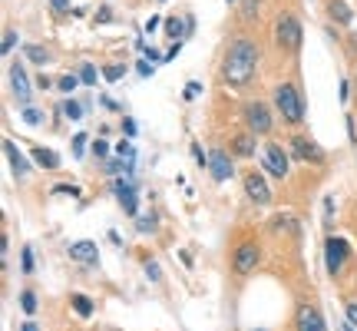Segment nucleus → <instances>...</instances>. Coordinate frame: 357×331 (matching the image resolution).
<instances>
[{"mask_svg":"<svg viewBox=\"0 0 357 331\" xmlns=\"http://www.w3.org/2000/svg\"><path fill=\"white\" fill-rule=\"evenodd\" d=\"M136 179L133 176H119V179H113V196L119 199V206H122V212L126 215H136L139 212V196H136Z\"/></svg>","mask_w":357,"mask_h":331,"instance_id":"6e6552de","label":"nucleus"},{"mask_svg":"<svg viewBox=\"0 0 357 331\" xmlns=\"http://www.w3.org/2000/svg\"><path fill=\"white\" fill-rule=\"evenodd\" d=\"M241 186H245V196L252 199V206H271V189H268V179L262 172H255V169L245 172Z\"/></svg>","mask_w":357,"mask_h":331,"instance_id":"1a4fd4ad","label":"nucleus"},{"mask_svg":"<svg viewBox=\"0 0 357 331\" xmlns=\"http://www.w3.org/2000/svg\"><path fill=\"white\" fill-rule=\"evenodd\" d=\"M189 30H192V17H169L165 20V37L169 40H182Z\"/></svg>","mask_w":357,"mask_h":331,"instance_id":"a211bd4d","label":"nucleus"},{"mask_svg":"<svg viewBox=\"0 0 357 331\" xmlns=\"http://www.w3.org/2000/svg\"><path fill=\"white\" fill-rule=\"evenodd\" d=\"M258 73V44L248 40V37H238L228 44L225 50V60H222V83L225 87H248Z\"/></svg>","mask_w":357,"mask_h":331,"instance_id":"f257e3e1","label":"nucleus"},{"mask_svg":"<svg viewBox=\"0 0 357 331\" xmlns=\"http://www.w3.org/2000/svg\"><path fill=\"white\" fill-rule=\"evenodd\" d=\"M53 193H60V196H80V189H76V186H57V189H53Z\"/></svg>","mask_w":357,"mask_h":331,"instance_id":"37998d69","label":"nucleus"},{"mask_svg":"<svg viewBox=\"0 0 357 331\" xmlns=\"http://www.w3.org/2000/svg\"><path fill=\"white\" fill-rule=\"evenodd\" d=\"M100 100H103V106H106V109H119V103H116V100H113V96H100Z\"/></svg>","mask_w":357,"mask_h":331,"instance_id":"de8ad7c7","label":"nucleus"},{"mask_svg":"<svg viewBox=\"0 0 357 331\" xmlns=\"http://www.w3.org/2000/svg\"><path fill=\"white\" fill-rule=\"evenodd\" d=\"M20 116H24V123H30V126H40V123L46 120L44 109H37V106H24V113H20Z\"/></svg>","mask_w":357,"mask_h":331,"instance_id":"5701e85b","label":"nucleus"},{"mask_svg":"<svg viewBox=\"0 0 357 331\" xmlns=\"http://www.w3.org/2000/svg\"><path fill=\"white\" fill-rule=\"evenodd\" d=\"M288 150H291V156H295V159H301V163H314V166H321V163L327 159L324 150H321V146L314 143L311 136H301V133L291 136V146H288Z\"/></svg>","mask_w":357,"mask_h":331,"instance_id":"423d86ee","label":"nucleus"},{"mask_svg":"<svg viewBox=\"0 0 357 331\" xmlns=\"http://www.w3.org/2000/svg\"><path fill=\"white\" fill-rule=\"evenodd\" d=\"M255 150H258V136L255 133H238L232 139V156H238V159H252Z\"/></svg>","mask_w":357,"mask_h":331,"instance_id":"4468645a","label":"nucleus"},{"mask_svg":"<svg viewBox=\"0 0 357 331\" xmlns=\"http://www.w3.org/2000/svg\"><path fill=\"white\" fill-rule=\"evenodd\" d=\"M83 150H86V136L76 133V136H73V156H76V159H83V156H86Z\"/></svg>","mask_w":357,"mask_h":331,"instance_id":"2f4dec72","label":"nucleus"},{"mask_svg":"<svg viewBox=\"0 0 357 331\" xmlns=\"http://www.w3.org/2000/svg\"><path fill=\"white\" fill-rule=\"evenodd\" d=\"M136 229H139L143 235H149V232L156 229V215H143V219H136Z\"/></svg>","mask_w":357,"mask_h":331,"instance_id":"7c9ffc66","label":"nucleus"},{"mask_svg":"<svg viewBox=\"0 0 357 331\" xmlns=\"http://www.w3.org/2000/svg\"><path fill=\"white\" fill-rule=\"evenodd\" d=\"M241 14H245V20H252V17L258 14V0H245V7H241Z\"/></svg>","mask_w":357,"mask_h":331,"instance_id":"4c0bfd02","label":"nucleus"},{"mask_svg":"<svg viewBox=\"0 0 357 331\" xmlns=\"http://www.w3.org/2000/svg\"><path fill=\"white\" fill-rule=\"evenodd\" d=\"M109 20H113V10H109V7H100V10H96V24H109Z\"/></svg>","mask_w":357,"mask_h":331,"instance_id":"79ce46f5","label":"nucleus"},{"mask_svg":"<svg viewBox=\"0 0 357 331\" xmlns=\"http://www.w3.org/2000/svg\"><path fill=\"white\" fill-rule=\"evenodd\" d=\"M301 20L295 14H282L275 20V44L282 46L284 53H298L301 50Z\"/></svg>","mask_w":357,"mask_h":331,"instance_id":"7ed1b4c3","label":"nucleus"},{"mask_svg":"<svg viewBox=\"0 0 357 331\" xmlns=\"http://www.w3.org/2000/svg\"><path fill=\"white\" fill-rule=\"evenodd\" d=\"M275 109L282 113V120L288 126H301L304 123V100H301L295 83H278L275 87Z\"/></svg>","mask_w":357,"mask_h":331,"instance_id":"f03ea898","label":"nucleus"},{"mask_svg":"<svg viewBox=\"0 0 357 331\" xmlns=\"http://www.w3.org/2000/svg\"><path fill=\"white\" fill-rule=\"evenodd\" d=\"M63 113H66L70 120H83V106L76 103V100H70V96L63 100Z\"/></svg>","mask_w":357,"mask_h":331,"instance_id":"393cba45","label":"nucleus"},{"mask_svg":"<svg viewBox=\"0 0 357 331\" xmlns=\"http://www.w3.org/2000/svg\"><path fill=\"white\" fill-rule=\"evenodd\" d=\"M295 328L298 331H327V325L314 305H301L298 315H295Z\"/></svg>","mask_w":357,"mask_h":331,"instance_id":"f8f14e48","label":"nucleus"},{"mask_svg":"<svg viewBox=\"0 0 357 331\" xmlns=\"http://www.w3.org/2000/svg\"><path fill=\"white\" fill-rule=\"evenodd\" d=\"M136 70H139V76H152L156 70H152V60H139L136 63Z\"/></svg>","mask_w":357,"mask_h":331,"instance_id":"a19ab883","label":"nucleus"},{"mask_svg":"<svg viewBox=\"0 0 357 331\" xmlns=\"http://www.w3.org/2000/svg\"><path fill=\"white\" fill-rule=\"evenodd\" d=\"M159 3H165V0H159Z\"/></svg>","mask_w":357,"mask_h":331,"instance_id":"603ef678","label":"nucleus"},{"mask_svg":"<svg viewBox=\"0 0 357 331\" xmlns=\"http://www.w3.org/2000/svg\"><path fill=\"white\" fill-rule=\"evenodd\" d=\"M347 256H351V245L344 239H338V235H327L324 239V265L331 275H341Z\"/></svg>","mask_w":357,"mask_h":331,"instance_id":"0eeeda50","label":"nucleus"},{"mask_svg":"<svg viewBox=\"0 0 357 331\" xmlns=\"http://www.w3.org/2000/svg\"><path fill=\"white\" fill-rule=\"evenodd\" d=\"M122 73H126V66L113 63V66H106V70H103V80H106V83H119V80H122Z\"/></svg>","mask_w":357,"mask_h":331,"instance_id":"a878e982","label":"nucleus"},{"mask_svg":"<svg viewBox=\"0 0 357 331\" xmlns=\"http://www.w3.org/2000/svg\"><path fill=\"white\" fill-rule=\"evenodd\" d=\"M20 308H24V315H37V295L33 292H20Z\"/></svg>","mask_w":357,"mask_h":331,"instance_id":"b1692460","label":"nucleus"},{"mask_svg":"<svg viewBox=\"0 0 357 331\" xmlns=\"http://www.w3.org/2000/svg\"><path fill=\"white\" fill-rule=\"evenodd\" d=\"M119 156V159H136V150H133V143H119L116 150H113Z\"/></svg>","mask_w":357,"mask_h":331,"instance_id":"473e14b6","label":"nucleus"},{"mask_svg":"<svg viewBox=\"0 0 357 331\" xmlns=\"http://www.w3.org/2000/svg\"><path fill=\"white\" fill-rule=\"evenodd\" d=\"M3 150H7V159H10V169H14V176H17V179H27L30 166H27V159H24V152L17 150V146L10 143V139L3 143Z\"/></svg>","mask_w":357,"mask_h":331,"instance_id":"f3484780","label":"nucleus"},{"mask_svg":"<svg viewBox=\"0 0 357 331\" xmlns=\"http://www.w3.org/2000/svg\"><path fill=\"white\" fill-rule=\"evenodd\" d=\"M262 159H265V169L275 179H284V176H288V150H282L278 143H268Z\"/></svg>","mask_w":357,"mask_h":331,"instance_id":"9d476101","label":"nucleus"},{"mask_svg":"<svg viewBox=\"0 0 357 331\" xmlns=\"http://www.w3.org/2000/svg\"><path fill=\"white\" fill-rule=\"evenodd\" d=\"M347 139H351V143H357V129H354V116H347Z\"/></svg>","mask_w":357,"mask_h":331,"instance_id":"a18cd8bd","label":"nucleus"},{"mask_svg":"<svg viewBox=\"0 0 357 331\" xmlns=\"http://www.w3.org/2000/svg\"><path fill=\"white\" fill-rule=\"evenodd\" d=\"M24 50H27V60H30V63H37V66H46V63L53 60V57H50V53H46L44 46H37V44L24 46Z\"/></svg>","mask_w":357,"mask_h":331,"instance_id":"aec40b11","label":"nucleus"},{"mask_svg":"<svg viewBox=\"0 0 357 331\" xmlns=\"http://www.w3.org/2000/svg\"><path fill=\"white\" fill-rule=\"evenodd\" d=\"M208 169H212V179L215 182H228L232 179V156L225 150H212V156H208Z\"/></svg>","mask_w":357,"mask_h":331,"instance_id":"ddd939ff","label":"nucleus"},{"mask_svg":"<svg viewBox=\"0 0 357 331\" xmlns=\"http://www.w3.org/2000/svg\"><path fill=\"white\" fill-rule=\"evenodd\" d=\"M20 265H24V271H33L37 269V262H33V249H30V245H24V252H20Z\"/></svg>","mask_w":357,"mask_h":331,"instance_id":"c85d7f7f","label":"nucleus"},{"mask_svg":"<svg viewBox=\"0 0 357 331\" xmlns=\"http://www.w3.org/2000/svg\"><path fill=\"white\" fill-rule=\"evenodd\" d=\"M122 133H126V136H136V133H139V123H136L133 116H126V120H122Z\"/></svg>","mask_w":357,"mask_h":331,"instance_id":"e433bc0d","label":"nucleus"},{"mask_svg":"<svg viewBox=\"0 0 357 331\" xmlns=\"http://www.w3.org/2000/svg\"><path fill=\"white\" fill-rule=\"evenodd\" d=\"M37 87H40V90H50V87H53V83H50V80H46V76L40 73V76H37Z\"/></svg>","mask_w":357,"mask_h":331,"instance_id":"09e8293b","label":"nucleus"},{"mask_svg":"<svg viewBox=\"0 0 357 331\" xmlns=\"http://www.w3.org/2000/svg\"><path fill=\"white\" fill-rule=\"evenodd\" d=\"M96 66H93V63H83V66H80V80H83V83H86V87H93V83H96Z\"/></svg>","mask_w":357,"mask_h":331,"instance_id":"cd10ccee","label":"nucleus"},{"mask_svg":"<svg viewBox=\"0 0 357 331\" xmlns=\"http://www.w3.org/2000/svg\"><path fill=\"white\" fill-rule=\"evenodd\" d=\"M93 152H96V159H106L109 156V143L106 139H93Z\"/></svg>","mask_w":357,"mask_h":331,"instance_id":"72a5a7b5","label":"nucleus"},{"mask_svg":"<svg viewBox=\"0 0 357 331\" xmlns=\"http://www.w3.org/2000/svg\"><path fill=\"white\" fill-rule=\"evenodd\" d=\"M20 331H37V325H33V321H27V325H24Z\"/></svg>","mask_w":357,"mask_h":331,"instance_id":"8fccbe9b","label":"nucleus"},{"mask_svg":"<svg viewBox=\"0 0 357 331\" xmlns=\"http://www.w3.org/2000/svg\"><path fill=\"white\" fill-rule=\"evenodd\" d=\"M241 120H245V126H248V133H255V136L271 133V126H275L271 109H268L262 100H248V103L241 106Z\"/></svg>","mask_w":357,"mask_h":331,"instance_id":"20e7f679","label":"nucleus"},{"mask_svg":"<svg viewBox=\"0 0 357 331\" xmlns=\"http://www.w3.org/2000/svg\"><path fill=\"white\" fill-rule=\"evenodd\" d=\"M70 305H73V312L80 318H89L93 315V301L86 298V295H73V298H70Z\"/></svg>","mask_w":357,"mask_h":331,"instance_id":"412c9836","label":"nucleus"},{"mask_svg":"<svg viewBox=\"0 0 357 331\" xmlns=\"http://www.w3.org/2000/svg\"><path fill=\"white\" fill-rule=\"evenodd\" d=\"M271 229H275V232H298V219H291V215H275V219H271Z\"/></svg>","mask_w":357,"mask_h":331,"instance_id":"4be33fe9","label":"nucleus"},{"mask_svg":"<svg viewBox=\"0 0 357 331\" xmlns=\"http://www.w3.org/2000/svg\"><path fill=\"white\" fill-rule=\"evenodd\" d=\"M76 83H83V80H80V76H73V73H66V76H60V80H57V87H60L63 93H73Z\"/></svg>","mask_w":357,"mask_h":331,"instance_id":"bb28decb","label":"nucleus"},{"mask_svg":"<svg viewBox=\"0 0 357 331\" xmlns=\"http://www.w3.org/2000/svg\"><path fill=\"white\" fill-rule=\"evenodd\" d=\"M33 163L40 166V169H50V172H53V169H60V163H63V159H60L53 150H46V146H37V150H33Z\"/></svg>","mask_w":357,"mask_h":331,"instance_id":"6ab92c4d","label":"nucleus"},{"mask_svg":"<svg viewBox=\"0 0 357 331\" xmlns=\"http://www.w3.org/2000/svg\"><path fill=\"white\" fill-rule=\"evenodd\" d=\"M199 93H202V83H189V87H185V93H182V96H185V100L192 103V100H195V96H199Z\"/></svg>","mask_w":357,"mask_h":331,"instance_id":"58836bf2","label":"nucleus"},{"mask_svg":"<svg viewBox=\"0 0 357 331\" xmlns=\"http://www.w3.org/2000/svg\"><path fill=\"white\" fill-rule=\"evenodd\" d=\"M327 17L341 27H351L354 24V10L347 7V0H327Z\"/></svg>","mask_w":357,"mask_h":331,"instance_id":"dca6fc26","label":"nucleus"},{"mask_svg":"<svg viewBox=\"0 0 357 331\" xmlns=\"http://www.w3.org/2000/svg\"><path fill=\"white\" fill-rule=\"evenodd\" d=\"M146 275L152 278V282H163V269H159L156 262H146Z\"/></svg>","mask_w":357,"mask_h":331,"instance_id":"c9c22d12","label":"nucleus"},{"mask_svg":"<svg viewBox=\"0 0 357 331\" xmlns=\"http://www.w3.org/2000/svg\"><path fill=\"white\" fill-rule=\"evenodd\" d=\"M146 30H149V33L159 30V17H149V20H146Z\"/></svg>","mask_w":357,"mask_h":331,"instance_id":"49530a36","label":"nucleus"},{"mask_svg":"<svg viewBox=\"0 0 357 331\" xmlns=\"http://www.w3.org/2000/svg\"><path fill=\"white\" fill-rule=\"evenodd\" d=\"M70 258L73 262H80V265H93L96 258H100V252H96V242H73L70 245Z\"/></svg>","mask_w":357,"mask_h":331,"instance_id":"2eb2a0df","label":"nucleus"},{"mask_svg":"<svg viewBox=\"0 0 357 331\" xmlns=\"http://www.w3.org/2000/svg\"><path fill=\"white\" fill-rule=\"evenodd\" d=\"M14 46H17V33H14V30H3V44H0V53L7 57V53H10Z\"/></svg>","mask_w":357,"mask_h":331,"instance_id":"c756f323","label":"nucleus"},{"mask_svg":"<svg viewBox=\"0 0 357 331\" xmlns=\"http://www.w3.org/2000/svg\"><path fill=\"white\" fill-rule=\"evenodd\" d=\"M192 159H195V166H208V156H205V150H202L199 143H192Z\"/></svg>","mask_w":357,"mask_h":331,"instance_id":"f704fd0d","label":"nucleus"},{"mask_svg":"<svg viewBox=\"0 0 357 331\" xmlns=\"http://www.w3.org/2000/svg\"><path fill=\"white\" fill-rule=\"evenodd\" d=\"M50 7H53V14L57 17H63L66 10H70V3H66V0H50Z\"/></svg>","mask_w":357,"mask_h":331,"instance_id":"ea45409f","label":"nucleus"},{"mask_svg":"<svg viewBox=\"0 0 357 331\" xmlns=\"http://www.w3.org/2000/svg\"><path fill=\"white\" fill-rule=\"evenodd\" d=\"M344 312H347V321L357 325V301H347V308H344Z\"/></svg>","mask_w":357,"mask_h":331,"instance_id":"c03bdc74","label":"nucleus"},{"mask_svg":"<svg viewBox=\"0 0 357 331\" xmlns=\"http://www.w3.org/2000/svg\"><path fill=\"white\" fill-rule=\"evenodd\" d=\"M258 262H262V249L255 242H241L235 252H232V271L235 275H252L258 269Z\"/></svg>","mask_w":357,"mask_h":331,"instance_id":"39448f33","label":"nucleus"},{"mask_svg":"<svg viewBox=\"0 0 357 331\" xmlns=\"http://www.w3.org/2000/svg\"><path fill=\"white\" fill-rule=\"evenodd\" d=\"M228 3H238V0H228Z\"/></svg>","mask_w":357,"mask_h":331,"instance_id":"3c124183","label":"nucleus"},{"mask_svg":"<svg viewBox=\"0 0 357 331\" xmlns=\"http://www.w3.org/2000/svg\"><path fill=\"white\" fill-rule=\"evenodd\" d=\"M10 90H14V100L20 106H30V80H27V70H24V63L17 60L10 70Z\"/></svg>","mask_w":357,"mask_h":331,"instance_id":"9b49d317","label":"nucleus"}]
</instances>
